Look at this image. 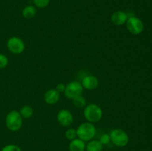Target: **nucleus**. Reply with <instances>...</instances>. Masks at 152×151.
<instances>
[{
  "instance_id": "nucleus-15",
  "label": "nucleus",
  "mask_w": 152,
  "mask_h": 151,
  "mask_svg": "<svg viewBox=\"0 0 152 151\" xmlns=\"http://www.w3.org/2000/svg\"><path fill=\"white\" fill-rule=\"evenodd\" d=\"M37 13V10L34 7V6L28 5L26 6L25 8L22 10V16L25 18V19H32Z\"/></svg>"
},
{
  "instance_id": "nucleus-12",
  "label": "nucleus",
  "mask_w": 152,
  "mask_h": 151,
  "mask_svg": "<svg viewBox=\"0 0 152 151\" xmlns=\"http://www.w3.org/2000/svg\"><path fill=\"white\" fill-rule=\"evenodd\" d=\"M86 144L84 141L80 139L76 138L74 140L71 141L69 144L70 151H85L86 150Z\"/></svg>"
},
{
  "instance_id": "nucleus-5",
  "label": "nucleus",
  "mask_w": 152,
  "mask_h": 151,
  "mask_svg": "<svg viewBox=\"0 0 152 151\" xmlns=\"http://www.w3.org/2000/svg\"><path fill=\"white\" fill-rule=\"evenodd\" d=\"M83 87L79 81H72L65 86V95L68 99H73L75 97L81 96L83 92Z\"/></svg>"
},
{
  "instance_id": "nucleus-22",
  "label": "nucleus",
  "mask_w": 152,
  "mask_h": 151,
  "mask_svg": "<svg viewBox=\"0 0 152 151\" xmlns=\"http://www.w3.org/2000/svg\"><path fill=\"white\" fill-rule=\"evenodd\" d=\"M65 86L66 85H65V84H62V83L58 84L57 86H56V90H57L59 93H63V92H65Z\"/></svg>"
},
{
  "instance_id": "nucleus-21",
  "label": "nucleus",
  "mask_w": 152,
  "mask_h": 151,
  "mask_svg": "<svg viewBox=\"0 0 152 151\" xmlns=\"http://www.w3.org/2000/svg\"><path fill=\"white\" fill-rule=\"evenodd\" d=\"M99 142H101L102 145H106L108 144H109V142H111V138H110V135L108 134H103L102 136H101L100 139H99Z\"/></svg>"
},
{
  "instance_id": "nucleus-1",
  "label": "nucleus",
  "mask_w": 152,
  "mask_h": 151,
  "mask_svg": "<svg viewBox=\"0 0 152 151\" xmlns=\"http://www.w3.org/2000/svg\"><path fill=\"white\" fill-rule=\"evenodd\" d=\"M77 137L84 142L91 141L96 135V127L93 123H82L77 129Z\"/></svg>"
},
{
  "instance_id": "nucleus-18",
  "label": "nucleus",
  "mask_w": 152,
  "mask_h": 151,
  "mask_svg": "<svg viewBox=\"0 0 152 151\" xmlns=\"http://www.w3.org/2000/svg\"><path fill=\"white\" fill-rule=\"evenodd\" d=\"M50 0H34V3L39 8H44L47 7Z\"/></svg>"
},
{
  "instance_id": "nucleus-14",
  "label": "nucleus",
  "mask_w": 152,
  "mask_h": 151,
  "mask_svg": "<svg viewBox=\"0 0 152 151\" xmlns=\"http://www.w3.org/2000/svg\"><path fill=\"white\" fill-rule=\"evenodd\" d=\"M34 109L29 105H25L21 107L20 110H19V113L22 118H30L34 115Z\"/></svg>"
},
{
  "instance_id": "nucleus-20",
  "label": "nucleus",
  "mask_w": 152,
  "mask_h": 151,
  "mask_svg": "<svg viewBox=\"0 0 152 151\" xmlns=\"http://www.w3.org/2000/svg\"><path fill=\"white\" fill-rule=\"evenodd\" d=\"M8 65V59L7 56L4 54L0 53V69L6 68Z\"/></svg>"
},
{
  "instance_id": "nucleus-9",
  "label": "nucleus",
  "mask_w": 152,
  "mask_h": 151,
  "mask_svg": "<svg viewBox=\"0 0 152 151\" xmlns=\"http://www.w3.org/2000/svg\"><path fill=\"white\" fill-rule=\"evenodd\" d=\"M82 85L86 90H92L96 89L99 85V80L93 75H88L83 78Z\"/></svg>"
},
{
  "instance_id": "nucleus-8",
  "label": "nucleus",
  "mask_w": 152,
  "mask_h": 151,
  "mask_svg": "<svg viewBox=\"0 0 152 151\" xmlns=\"http://www.w3.org/2000/svg\"><path fill=\"white\" fill-rule=\"evenodd\" d=\"M57 121L63 127H68L74 121L72 113L68 110L62 109L57 113Z\"/></svg>"
},
{
  "instance_id": "nucleus-17",
  "label": "nucleus",
  "mask_w": 152,
  "mask_h": 151,
  "mask_svg": "<svg viewBox=\"0 0 152 151\" xmlns=\"http://www.w3.org/2000/svg\"><path fill=\"white\" fill-rule=\"evenodd\" d=\"M65 137L67 139L70 141H72L77 137V130L74 128H70L65 131Z\"/></svg>"
},
{
  "instance_id": "nucleus-19",
  "label": "nucleus",
  "mask_w": 152,
  "mask_h": 151,
  "mask_svg": "<svg viewBox=\"0 0 152 151\" xmlns=\"http://www.w3.org/2000/svg\"><path fill=\"white\" fill-rule=\"evenodd\" d=\"M1 151H22V150L16 144H7L4 146Z\"/></svg>"
},
{
  "instance_id": "nucleus-3",
  "label": "nucleus",
  "mask_w": 152,
  "mask_h": 151,
  "mask_svg": "<svg viewBox=\"0 0 152 151\" xmlns=\"http://www.w3.org/2000/svg\"><path fill=\"white\" fill-rule=\"evenodd\" d=\"M5 124L10 131H18L22 126V117L19 112L16 110L9 112L5 117Z\"/></svg>"
},
{
  "instance_id": "nucleus-23",
  "label": "nucleus",
  "mask_w": 152,
  "mask_h": 151,
  "mask_svg": "<svg viewBox=\"0 0 152 151\" xmlns=\"http://www.w3.org/2000/svg\"><path fill=\"white\" fill-rule=\"evenodd\" d=\"M0 151H1V150H0Z\"/></svg>"
},
{
  "instance_id": "nucleus-6",
  "label": "nucleus",
  "mask_w": 152,
  "mask_h": 151,
  "mask_svg": "<svg viewBox=\"0 0 152 151\" xmlns=\"http://www.w3.org/2000/svg\"><path fill=\"white\" fill-rule=\"evenodd\" d=\"M7 47L13 54H21L25 50V43L22 38L13 36L7 40Z\"/></svg>"
},
{
  "instance_id": "nucleus-4",
  "label": "nucleus",
  "mask_w": 152,
  "mask_h": 151,
  "mask_svg": "<svg viewBox=\"0 0 152 151\" xmlns=\"http://www.w3.org/2000/svg\"><path fill=\"white\" fill-rule=\"evenodd\" d=\"M111 142L115 146L123 147L126 146L129 142V135L122 129H114L110 133Z\"/></svg>"
},
{
  "instance_id": "nucleus-7",
  "label": "nucleus",
  "mask_w": 152,
  "mask_h": 151,
  "mask_svg": "<svg viewBox=\"0 0 152 151\" xmlns=\"http://www.w3.org/2000/svg\"><path fill=\"white\" fill-rule=\"evenodd\" d=\"M126 27L131 33L138 35L141 33L144 29V25L142 21L137 17L131 16L126 22Z\"/></svg>"
},
{
  "instance_id": "nucleus-13",
  "label": "nucleus",
  "mask_w": 152,
  "mask_h": 151,
  "mask_svg": "<svg viewBox=\"0 0 152 151\" xmlns=\"http://www.w3.org/2000/svg\"><path fill=\"white\" fill-rule=\"evenodd\" d=\"M103 145L99 140H91L86 146V151H102Z\"/></svg>"
},
{
  "instance_id": "nucleus-10",
  "label": "nucleus",
  "mask_w": 152,
  "mask_h": 151,
  "mask_svg": "<svg viewBox=\"0 0 152 151\" xmlns=\"http://www.w3.org/2000/svg\"><path fill=\"white\" fill-rule=\"evenodd\" d=\"M128 15L125 12L121 11V10H117V11L114 12L111 16V20L112 23L115 25H123L126 23L128 20Z\"/></svg>"
},
{
  "instance_id": "nucleus-16",
  "label": "nucleus",
  "mask_w": 152,
  "mask_h": 151,
  "mask_svg": "<svg viewBox=\"0 0 152 151\" xmlns=\"http://www.w3.org/2000/svg\"><path fill=\"white\" fill-rule=\"evenodd\" d=\"M73 104L75 107L78 108H83L87 105V102H86V99L84 96H79L75 97L74 99H72Z\"/></svg>"
},
{
  "instance_id": "nucleus-2",
  "label": "nucleus",
  "mask_w": 152,
  "mask_h": 151,
  "mask_svg": "<svg viewBox=\"0 0 152 151\" xmlns=\"http://www.w3.org/2000/svg\"><path fill=\"white\" fill-rule=\"evenodd\" d=\"M84 117L88 122H97L102 118V110L96 104H89L85 107Z\"/></svg>"
},
{
  "instance_id": "nucleus-11",
  "label": "nucleus",
  "mask_w": 152,
  "mask_h": 151,
  "mask_svg": "<svg viewBox=\"0 0 152 151\" xmlns=\"http://www.w3.org/2000/svg\"><path fill=\"white\" fill-rule=\"evenodd\" d=\"M60 98V93L57 91L56 89H50L48 90L44 96V100L48 105H55Z\"/></svg>"
}]
</instances>
